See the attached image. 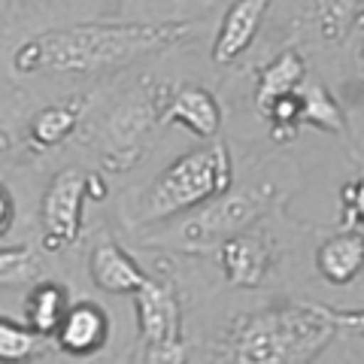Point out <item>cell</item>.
Listing matches in <instances>:
<instances>
[{"instance_id":"cell-16","label":"cell","mask_w":364,"mask_h":364,"mask_svg":"<svg viewBox=\"0 0 364 364\" xmlns=\"http://www.w3.org/2000/svg\"><path fill=\"white\" fill-rule=\"evenodd\" d=\"M316 273L328 286H352L364 267V234L361 228H340L328 234L313 252Z\"/></svg>"},{"instance_id":"cell-20","label":"cell","mask_w":364,"mask_h":364,"mask_svg":"<svg viewBox=\"0 0 364 364\" xmlns=\"http://www.w3.org/2000/svg\"><path fill=\"white\" fill-rule=\"evenodd\" d=\"M43 252L40 246H0V289L31 286L43 277Z\"/></svg>"},{"instance_id":"cell-14","label":"cell","mask_w":364,"mask_h":364,"mask_svg":"<svg viewBox=\"0 0 364 364\" xmlns=\"http://www.w3.org/2000/svg\"><path fill=\"white\" fill-rule=\"evenodd\" d=\"M310 76V55L301 40H289L279 46L255 70V91H252V107L258 116H264V109L282 95H291L304 85V79Z\"/></svg>"},{"instance_id":"cell-5","label":"cell","mask_w":364,"mask_h":364,"mask_svg":"<svg viewBox=\"0 0 364 364\" xmlns=\"http://www.w3.org/2000/svg\"><path fill=\"white\" fill-rule=\"evenodd\" d=\"M170 82L152 73L136 76L131 85L109 97L107 107L85 112L88 124L82 122V140L97 152L100 167L109 173H124L143 155L152 149V143L161 136V112L170 95Z\"/></svg>"},{"instance_id":"cell-9","label":"cell","mask_w":364,"mask_h":364,"mask_svg":"<svg viewBox=\"0 0 364 364\" xmlns=\"http://www.w3.org/2000/svg\"><path fill=\"white\" fill-rule=\"evenodd\" d=\"M273 0H231L215 28L210 46V61L215 70H234L252 52Z\"/></svg>"},{"instance_id":"cell-2","label":"cell","mask_w":364,"mask_h":364,"mask_svg":"<svg viewBox=\"0 0 364 364\" xmlns=\"http://www.w3.org/2000/svg\"><path fill=\"white\" fill-rule=\"evenodd\" d=\"M361 310H337L318 301H267L215 328L213 361L234 364H310L340 331H358Z\"/></svg>"},{"instance_id":"cell-6","label":"cell","mask_w":364,"mask_h":364,"mask_svg":"<svg viewBox=\"0 0 364 364\" xmlns=\"http://www.w3.org/2000/svg\"><path fill=\"white\" fill-rule=\"evenodd\" d=\"M134 322L136 343L131 349V361L149 364H182L188 358L186 328H182V298L173 273H149L134 294Z\"/></svg>"},{"instance_id":"cell-11","label":"cell","mask_w":364,"mask_h":364,"mask_svg":"<svg viewBox=\"0 0 364 364\" xmlns=\"http://www.w3.org/2000/svg\"><path fill=\"white\" fill-rule=\"evenodd\" d=\"M112 337V316L104 304L95 298L70 301L61 316L58 331L52 334V346L64 352L67 358H95L97 352L109 346Z\"/></svg>"},{"instance_id":"cell-8","label":"cell","mask_w":364,"mask_h":364,"mask_svg":"<svg viewBox=\"0 0 364 364\" xmlns=\"http://www.w3.org/2000/svg\"><path fill=\"white\" fill-rule=\"evenodd\" d=\"M213 252H215V261H219L225 282L231 289H243V291L264 289L267 279L279 267V243L267 231L264 219L225 237Z\"/></svg>"},{"instance_id":"cell-13","label":"cell","mask_w":364,"mask_h":364,"mask_svg":"<svg viewBox=\"0 0 364 364\" xmlns=\"http://www.w3.org/2000/svg\"><path fill=\"white\" fill-rule=\"evenodd\" d=\"M85 270H88V279L95 289L107 291V294H124V298H131V294L149 279V270L109 234H100L97 240L91 243Z\"/></svg>"},{"instance_id":"cell-21","label":"cell","mask_w":364,"mask_h":364,"mask_svg":"<svg viewBox=\"0 0 364 364\" xmlns=\"http://www.w3.org/2000/svg\"><path fill=\"white\" fill-rule=\"evenodd\" d=\"M88 0H0L4 18L9 25H49L58 13H70L76 6H85Z\"/></svg>"},{"instance_id":"cell-19","label":"cell","mask_w":364,"mask_h":364,"mask_svg":"<svg viewBox=\"0 0 364 364\" xmlns=\"http://www.w3.org/2000/svg\"><path fill=\"white\" fill-rule=\"evenodd\" d=\"M49 349H52V340L40 337L28 322H16L9 316H0V364L43 361Z\"/></svg>"},{"instance_id":"cell-24","label":"cell","mask_w":364,"mask_h":364,"mask_svg":"<svg viewBox=\"0 0 364 364\" xmlns=\"http://www.w3.org/2000/svg\"><path fill=\"white\" fill-rule=\"evenodd\" d=\"M13 146H16V140H13V134H9L6 128H0V158H4L6 152H13Z\"/></svg>"},{"instance_id":"cell-23","label":"cell","mask_w":364,"mask_h":364,"mask_svg":"<svg viewBox=\"0 0 364 364\" xmlns=\"http://www.w3.org/2000/svg\"><path fill=\"white\" fill-rule=\"evenodd\" d=\"M16 225V195L6 182H0V240L13 231Z\"/></svg>"},{"instance_id":"cell-10","label":"cell","mask_w":364,"mask_h":364,"mask_svg":"<svg viewBox=\"0 0 364 364\" xmlns=\"http://www.w3.org/2000/svg\"><path fill=\"white\" fill-rule=\"evenodd\" d=\"M91 100H95V95L73 91V95H67L61 100H52V104L40 107L28 119L25 131H21V143H25V149L31 155H37V158H46V155H52L55 149H61V146L79 131V124H82Z\"/></svg>"},{"instance_id":"cell-22","label":"cell","mask_w":364,"mask_h":364,"mask_svg":"<svg viewBox=\"0 0 364 364\" xmlns=\"http://www.w3.org/2000/svg\"><path fill=\"white\" fill-rule=\"evenodd\" d=\"M361 213H364V186L361 176H355L340 191V228H361Z\"/></svg>"},{"instance_id":"cell-1","label":"cell","mask_w":364,"mask_h":364,"mask_svg":"<svg viewBox=\"0 0 364 364\" xmlns=\"http://www.w3.org/2000/svg\"><path fill=\"white\" fill-rule=\"evenodd\" d=\"M198 33V21H73L49 28L21 40L13 52V70L18 76H116L134 61L164 55L188 43Z\"/></svg>"},{"instance_id":"cell-15","label":"cell","mask_w":364,"mask_h":364,"mask_svg":"<svg viewBox=\"0 0 364 364\" xmlns=\"http://www.w3.org/2000/svg\"><path fill=\"white\" fill-rule=\"evenodd\" d=\"M364 0H304L301 9V37L322 49H340L352 31L361 28Z\"/></svg>"},{"instance_id":"cell-3","label":"cell","mask_w":364,"mask_h":364,"mask_svg":"<svg viewBox=\"0 0 364 364\" xmlns=\"http://www.w3.org/2000/svg\"><path fill=\"white\" fill-rule=\"evenodd\" d=\"M301 182L304 176L294 161H289V158H264V161H258L255 170H249L243 182L234 179V186L222 191L219 198L191 210L176 228L173 249L186 255L213 252L225 237L282 210L294 191L301 188Z\"/></svg>"},{"instance_id":"cell-18","label":"cell","mask_w":364,"mask_h":364,"mask_svg":"<svg viewBox=\"0 0 364 364\" xmlns=\"http://www.w3.org/2000/svg\"><path fill=\"white\" fill-rule=\"evenodd\" d=\"M67 306H70V291H67L64 282L40 277L37 282H31V289L25 294V322L40 337L52 340Z\"/></svg>"},{"instance_id":"cell-25","label":"cell","mask_w":364,"mask_h":364,"mask_svg":"<svg viewBox=\"0 0 364 364\" xmlns=\"http://www.w3.org/2000/svg\"><path fill=\"white\" fill-rule=\"evenodd\" d=\"M167 4H188V0H167Z\"/></svg>"},{"instance_id":"cell-17","label":"cell","mask_w":364,"mask_h":364,"mask_svg":"<svg viewBox=\"0 0 364 364\" xmlns=\"http://www.w3.org/2000/svg\"><path fill=\"white\" fill-rule=\"evenodd\" d=\"M301 128L331 134V136H340V140L349 136L346 109L340 107L334 91L313 73L306 76L304 85H301Z\"/></svg>"},{"instance_id":"cell-4","label":"cell","mask_w":364,"mask_h":364,"mask_svg":"<svg viewBox=\"0 0 364 364\" xmlns=\"http://www.w3.org/2000/svg\"><path fill=\"white\" fill-rule=\"evenodd\" d=\"M234 176L237 170L231 146L222 136L203 140L158 170L146 182V188L134 195V200H124L122 219L128 222L131 231H152L219 198L234 186Z\"/></svg>"},{"instance_id":"cell-12","label":"cell","mask_w":364,"mask_h":364,"mask_svg":"<svg viewBox=\"0 0 364 364\" xmlns=\"http://www.w3.org/2000/svg\"><path fill=\"white\" fill-rule=\"evenodd\" d=\"M173 124L186 128L198 140H215V136H222L225 128V109L210 88L198 82H182L170 88L161 112V131L173 128Z\"/></svg>"},{"instance_id":"cell-7","label":"cell","mask_w":364,"mask_h":364,"mask_svg":"<svg viewBox=\"0 0 364 364\" xmlns=\"http://www.w3.org/2000/svg\"><path fill=\"white\" fill-rule=\"evenodd\" d=\"M85 170H58L40 198V252L64 255L85 237Z\"/></svg>"}]
</instances>
